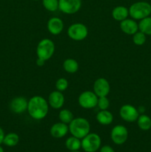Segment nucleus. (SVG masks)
<instances>
[{
	"label": "nucleus",
	"instance_id": "c85d7f7f",
	"mask_svg": "<svg viewBox=\"0 0 151 152\" xmlns=\"http://www.w3.org/2000/svg\"><path fill=\"white\" fill-rule=\"evenodd\" d=\"M100 152H115L113 148L110 145H104L100 149Z\"/></svg>",
	"mask_w": 151,
	"mask_h": 152
},
{
	"label": "nucleus",
	"instance_id": "aec40b11",
	"mask_svg": "<svg viewBox=\"0 0 151 152\" xmlns=\"http://www.w3.org/2000/svg\"><path fill=\"white\" fill-rule=\"evenodd\" d=\"M65 145L70 151H78L81 148V141L74 136H71L66 140Z\"/></svg>",
	"mask_w": 151,
	"mask_h": 152
},
{
	"label": "nucleus",
	"instance_id": "5701e85b",
	"mask_svg": "<svg viewBox=\"0 0 151 152\" xmlns=\"http://www.w3.org/2000/svg\"><path fill=\"white\" fill-rule=\"evenodd\" d=\"M59 118L60 122L67 125H69L74 119V116L72 111H70L69 109L65 108V109H62L59 111Z\"/></svg>",
	"mask_w": 151,
	"mask_h": 152
},
{
	"label": "nucleus",
	"instance_id": "f257e3e1",
	"mask_svg": "<svg viewBox=\"0 0 151 152\" xmlns=\"http://www.w3.org/2000/svg\"><path fill=\"white\" fill-rule=\"evenodd\" d=\"M29 115L33 119L41 120L45 118L48 114V102L41 96H33L28 100V110Z\"/></svg>",
	"mask_w": 151,
	"mask_h": 152
},
{
	"label": "nucleus",
	"instance_id": "412c9836",
	"mask_svg": "<svg viewBox=\"0 0 151 152\" xmlns=\"http://www.w3.org/2000/svg\"><path fill=\"white\" fill-rule=\"evenodd\" d=\"M137 124L142 131H148L151 128V119L145 114L139 115L137 119Z\"/></svg>",
	"mask_w": 151,
	"mask_h": 152
},
{
	"label": "nucleus",
	"instance_id": "1a4fd4ad",
	"mask_svg": "<svg viewBox=\"0 0 151 152\" xmlns=\"http://www.w3.org/2000/svg\"><path fill=\"white\" fill-rule=\"evenodd\" d=\"M81 7V0H59V10L65 14H74Z\"/></svg>",
	"mask_w": 151,
	"mask_h": 152
},
{
	"label": "nucleus",
	"instance_id": "393cba45",
	"mask_svg": "<svg viewBox=\"0 0 151 152\" xmlns=\"http://www.w3.org/2000/svg\"><path fill=\"white\" fill-rule=\"evenodd\" d=\"M44 8L50 12H54L59 9V0H42Z\"/></svg>",
	"mask_w": 151,
	"mask_h": 152
},
{
	"label": "nucleus",
	"instance_id": "4be33fe9",
	"mask_svg": "<svg viewBox=\"0 0 151 152\" xmlns=\"http://www.w3.org/2000/svg\"><path fill=\"white\" fill-rule=\"evenodd\" d=\"M139 30L145 35H151V17L142 19L139 23Z\"/></svg>",
	"mask_w": 151,
	"mask_h": 152
},
{
	"label": "nucleus",
	"instance_id": "9d476101",
	"mask_svg": "<svg viewBox=\"0 0 151 152\" xmlns=\"http://www.w3.org/2000/svg\"><path fill=\"white\" fill-rule=\"evenodd\" d=\"M119 115L121 118L125 122L133 123L136 121L139 116V112L137 108L130 104L122 105L119 110Z\"/></svg>",
	"mask_w": 151,
	"mask_h": 152
},
{
	"label": "nucleus",
	"instance_id": "a878e982",
	"mask_svg": "<svg viewBox=\"0 0 151 152\" xmlns=\"http://www.w3.org/2000/svg\"><path fill=\"white\" fill-rule=\"evenodd\" d=\"M133 42L136 45H142L146 42V35L141 31H137L133 35Z\"/></svg>",
	"mask_w": 151,
	"mask_h": 152
},
{
	"label": "nucleus",
	"instance_id": "72a5a7b5",
	"mask_svg": "<svg viewBox=\"0 0 151 152\" xmlns=\"http://www.w3.org/2000/svg\"><path fill=\"white\" fill-rule=\"evenodd\" d=\"M32 1H39V0H32Z\"/></svg>",
	"mask_w": 151,
	"mask_h": 152
},
{
	"label": "nucleus",
	"instance_id": "7ed1b4c3",
	"mask_svg": "<svg viewBox=\"0 0 151 152\" xmlns=\"http://www.w3.org/2000/svg\"><path fill=\"white\" fill-rule=\"evenodd\" d=\"M151 13V5L146 1L133 3L129 8V15L135 20H142Z\"/></svg>",
	"mask_w": 151,
	"mask_h": 152
},
{
	"label": "nucleus",
	"instance_id": "7c9ffc66",
	"mask_svg": "<svg viewBox=\"0 0 151 152\" xmlns=\"http://www.w3.org/2000/svg\"><path fill=\"white\" fill-rule=\"evenodd\" d=\"M4 136H5V134H4V131H3V129L0 127V145H1V143H3Z\"/></svg>",
	"mask_w": 151,
	"mask_h": 152
},
{
	"label": "nucleus",
	"instance_id": "423d86ee",
	"mask_svg": "<svg viewBox=\"0 0 151 152\" xmlns=\"http://www.w3.org/2000/svg\"><path fill=\"white\" fill-rule=\"evenodd\" d=\"M68 35L74 41H82L88 35V28L84 24L76 22L68 28Z\"/></svg>",
	"mask_w": 151,
	"mask_h": 152
},
{
	"label": "nucleus",
	"instance_id": "2eb2a0df",
	"mask_svg": "<svg viewBox=\"0 0 151 152\" xmlns=\"http://www.w3.org/2000/svg\"><path fill=\"white\" fill-rule=\"evenodd\" d=\"M121 31L127 35H133L139 30V24L133 19H126L120 22Z\"/></svg>",
	"mask_w": 151,
	"mask_h": 152
},
{
	"label": "nucleus",
	"instance_id": "6ab92c4d",
	"mask_svg": "<svg viewBox=\"0 0 151 152\" xmlns=\"http://www.w3.org/2000/svg\"><path fill=\"white\" fill-rule=\"evenodd\" d=\"M78 63L76 59L72 58L66 59L63 62V68L67 73L74 74L78 70Z\"/></svg>",
	"mask_w": 151,
	"mask_h": 152
},
{
	"label": "nucleus",
	"instance_id": "39448f33",
	"mask_svg": "<svg viewBox=\"0 0 151 152\" xmlns=\"http://www.w3.org/2000/svg\"><path fill=\"white\" fill-rule=\"evenodd\" d=\"M102 143L101 137L96 133H89L81 139V148L85 152H96Z\"/></svg>",
	"mask_w": 151,
	"mask_h": 152
},
{
	"label": "nucleus",
	"instance_id": "c756f323",
	"mask_svg": "<svg viewBox=\"0 0 151 152\" xmlns=\"http://www.w3.org/2000/svg\"><path fill=\"white\" fill-rule=\"evenodd\" d=\"M45 62H46L45 60H44V59H41V58H37L36 62V65H38V66L41 67V66H43V65H44Z\"/></svg>",
	"mask_w": 151,
	"mask_h": 152
},
{
	"label": "nucleus",
	"instance_id": "cd10ccee",
	"mask_svg": "<svg viewBox=\"0 0 151 152\" xmlns=\"http://www.w3.org/2000/svg\"><path fill=\"white\" fill-rule=\"evenodd\" d=\"M97 106L100 110H107L110 106V100L107 96H100L98 98Z\"/></svg>",
	"mask_w": 151,
	"mask_h": 152
},
{
	"label": "nucleus",
	"instance_id": "2f4dec72",
	"mask_svg": "<svg viewBox=\"0 0 151 152\" xmlns=\"http://www.w3.org/2000/svg\"><path fill=\"white\" fill-rule=\"evenodd\" d=\"M0 152H4V149H3V148L1 145H0Z\"/></svg>",
	"mask_w": 151,
	"mask_h": 152
},
{
	"label": "nucleus",
	"instance_id": "b1692460",
	"mask_svg": "<svg viewBox=\"0 0 151 152\" xmlns=\"http://www.w3.org/2000/svg\"><path fill=\"white\" fill-rule=\"evenodd\" d=\"M19 142V137L16 133H9L4 137L3 143L8 147L16 146Z\"/></svg>",
	"mask_w": 151,
	"mask_h": 152
},
{
	"label": "nucleus",
	"instance_id": "6e6552de",
	"mask_svg": "<svg viewBox=\"0 0 151 152\" xmlns=\"http://www.w3.org/2000/svg\"><path fill=\"white\" fill-rule=\"evenodd\" d=\"M128 130L122 125L114 126L110 132V137L113 142L116 145H122L128 138Z\"/></svg>",
	"mask_w": 151,
	"mask_h": 152
},
{
	"label": "nucleus",
	"instance_id": "473e14b6",
	"mask_svg": "<svg viewBox=\"0 0 151 152\" xmlns=\"http://www.w3.org/2000/svg\"><path fill=\"white\" fill-rule=\"evenodd\" d=\"M70 152H80V151H70Z\"/></svg>",
	"mask_w": 151,
	"mask_h": 152
},
{
	"label": "nucleus",
	"instance_id": "f3484780",
	"mask_svg": "<svg viewBox=\"0 0 151 152\" xmlns=\"http://www.w3.org/2000/svg\"><path fill=\"white\" fill-rule=\"evenodd\" d=\"M96 120L102 126H109L113 121V115L108 110H100L96 114Z\"/></svg>",
	"mask_w": 151,
	"mask_h": 152
},
{
	"label": "nucleus",
	"instance_id": "f03ea898",
	"mask_svg": "<svg viewBox=\"0 0 151 152\" xmlns=\"http://www.w3.org/2000/svg\"><path fill=\"white\" fill-rule=\"evenodd\" d=\"M69 132L72 136L76 137L78 139L88 134L90 131V125L88 120L84 117H76L68 125Z\"/></svg>",
	"mask_w": 151,
	"mask_h": 152
},
{
	"label": "nucleus",
	"instance_id": "ddd939ff",
	"mask_svg": "<svg viewBox=\"0 0 151 152\" xmlns=\"http://www.w3.org/2000/svg\"><path fill=\"white\" fill-rule=\"evenodd\" d=\"M49 106L54 109H60L65 104V96L61 91H52L48 96Z\"/></svg>",
	"mask_w": 151,
	"mask_h": 152
},
{
	"label": "nucleus",
	"instance_id": "a211bd4d",
	"mask_svg": "<svg viewBox=\"0 0 151 152\" xmlns=\"http://www.w3.org/2000/svg\"><path fill=\"white\" fill-rule=\"evenodd\" d=\"M129 16V9L124 6H117L112 10V16L115 20L121 22L127 19Z\"/></svg>",
	"mask_w": 151,
	"mask_h": 152
},
{
	"label": "nucleus",
	"instance_id": "f8f14e48",
	"mask_svg": "<svg viewBox=\"0 0 151 152\" xmlns=\"http://www.w3.org/2000/svg\"><path fill=\"white\" fill-rule=\"evenodd\" d=\"M28 100L24 96H16L10 102V109L12 112L20 114L28 110Z\"/></svg>",
	"mask_w": 151,
	"mask_h": 152
},
{
	"label": "nucleus",
	"instance_id": "dca6fc26",
	"mask_svg": "<svg viewBox=\"0 0 151 152\" xmlns=\"http://www.w3.org/2000/svg\"><path fill=\"white\" fill-rule=\"evenodd\" d=\"M68 132H69L68 125L62 123V122L54 123L50 129V135L53 137L58 138V139L59 138H62L65 136H66Z\"/></svg>",
	"mask_w": 151,
	"mask_h": 152
},
{
	"label": "nucleus",
	"instance_id": "4468645a",
	"mask_svg": "<svg viewBox=\"0 0 151 152\" xmlns=\"http://www.w3.org/2000/svg\"><path fill=\"white\" fill-rule=\"evenodd\" d=\"M64 27H65V25H64L63 21L59 17L50 18L47 24L48 31L54 36L60 34L63 31Z\"/></svg>",
	"mask_w": 151,
	"mask_h": 152
},
{
	"label": "nucleus",
	"instance_id": "0eeeda50",
	"mask_svg": "<svg viewBox=\"0 0 151 152\" xmlns=\"http://www.w3.org/2000/svg\"><path fill=\"white\" fill-rule=\"evenodd\" d=\"M98 96L91 91H85L80 94L78 98V102L81 108L84 109H92L97 106Z\"/></svg>",
	"mask_w": 151,
	"mask_h": 152
},
{
	"label": "nucleus",
	"instance_id": "20e7f679",
	"mask_svg": "<svg viewBox=\"0 0 151 152\" xmlns=\"http://www.w3.org/2000/svg\"><path fill=\"white\" fill-rule=\"evenodd\" d=\"M55 52V44L50 39H43L38 43L36 55L38 58L47 61L53 56Z\"/></svg>",
	"mask_w": 151,
	"mask_h": 152
},
{
	"label": "nucleus",
	"instance_id": "bb28decb",
	"mask_svg": "<svg viewBox=\"0 0 151 152\" xmlns=\"http://www.w3.org/2000/svg\"><path fill=\"white\" fill-rule=\"evenodd\" d=\"M69 83L65 78H59L56 82V88L59 91H65L68 88Z\"/></svg>",
	"mask_w": 151,
	"mask_h": 152
},
{
	"label": "nucleus",
	"instance_id": "9b49d317",
	"mask_svg": "<svg viewBox=\"0 0 151 152\" xmlns=\"http://www.w3.org/2000/svg\"><path fill=\"white\" fill-rule=\"evenodd\" d=\"M110 91V86L105 78H99L93 83V92L98 97L107 96Z\"/></svg>",
	"mask_w": 151,
	"mask_h": 152
}]
</instances>
